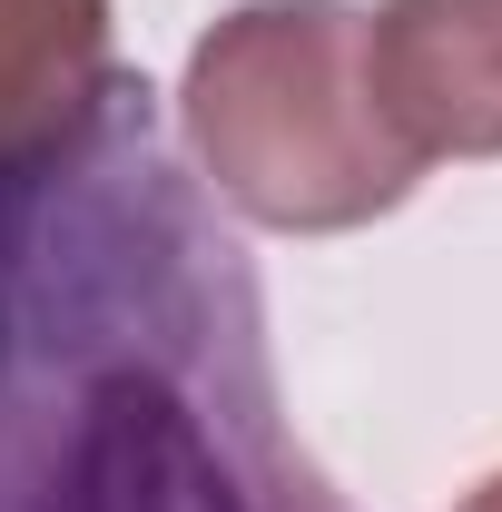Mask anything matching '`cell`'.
Wrapping results in <instances>:
<instances>
[{
    "instance_id": "1",
    "label": "cell",
    "mask_w": 502,
    "mask_h": 512,
    "mask_svg": "<svg viewBox=\"0 0 502 512\" xmlns=\"http://www.w3.org/2000/svg\"><path fill=\"white\" fill-rule=\"evenodd\" d=\"M178 128L217 197L286 237H345L424 178V158L375 109L365 10L345 0H237L188 50Z\"/></svg>"
},
{
    "instance_id": "2",
    "label": "cell",
    "mask_w": 502,
    "mask_h": 512,
    "mask_svg": "<svg viewBox=\"0 0 502 512\" xmlns=\"http://www.w3.org/2000/svg\"><path fill=\"white\" fill-rule=\"evenodd\" d=\"M365 79L414 158H502V0L365 10Z\"/></svg>"
},
{
    "instance_id": "3",
    "label": "cell",
    "mask_w": 502,
    "mask_h": 512,
    "mask_svg": "<svg viewBox=\"0 0 502 512\" xmlns=\"http://www.w3.org/2000/svg\"><path fill=\"white\" fill-rule=\"evenodd\" d=\"M109 99V0H0V168L60 158Z\"/></svg>"
},
{
    "instance_id": "4",
    "label": "cell",
    "mask_w": 502,
    "mask_h": 512,
    "mask_svg": "<svg viewBox=\"0 0 502 512\" xmlns=\"http://www.w3.org/2000/svg\"><path fill=\"white\" fill-rule=\"evenodd\" d=\"M453 512H502V473H483V483H473V493H463Z\"/></svg>"
}]
</instances>
